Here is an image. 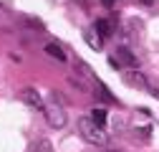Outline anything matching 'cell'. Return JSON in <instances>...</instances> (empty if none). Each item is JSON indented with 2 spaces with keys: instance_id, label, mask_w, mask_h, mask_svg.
Masks as SVG:
<instances>
[{
  "instance_id": "cell-1",
  "label": "cell",
  "mask_w": 159,
  "mask_h": 152,
  "mask_svg": "<svg viewBox=\"0 0 159 152\" xmlns=\"http://www.w3.org/2000/svg\"><path fill=\"white\" fill-rule=\"evenodd\" d=\"M78 132H81V137L86 140V142H91V145H106L109 142V137H106V132L101 129V127H96L89 117H81L78 119Z\"/></svg>"
},
{
  "instance_id": "cell-2",
  "label": "cell",
  "mask_w": 159,
  "mask_h": 152,
  "mask_svg": "<svg viewBox=\"0 0 159 152\" xmlns=\"http://www.w3.org/2000/svg\"><path fill=\"white\" fill-rule=\"evenodd\" d=\"M43 114H46L48 124L56 127V129H61L66 124V112H63L61 104H56V102H43Z\"/></svg>"
},
{
  "instance_id": "cell-3",
  "label": "cell",
  "mask_w": 159,
  "mask_h": 152,
  "mask_svg": "<svg viewBox=\"0 0 159 152\" xmlns=\"http://www.w3.org/2000/svg\"><path fill=\"white\" fill-rule=\"evenodd\" d=\"M93 31L98 33V38H109L116 31V21H114V18H101V21H96V28Z\"/></svg>"
},
{
  "instance_id": "cell-4",
  "label": "cell",
  "mask_w": 159,
  "mask_h": 152,
  "mask_svg": "<svg viewBox=\"0 0 159 152\" xmlns=\"http://www.w3.org/2000/svg\"><path fill=\"white\" fill-rule=\"evenodd\" d=\"M46 53L51 56V59H56V61H68V56H66V51L58 46V43H46Z\"/></svg>"
},
{
  "instance_id": "cell-5",
  "label": "cell",
  "mask_w": 159,
  "mask_h": 152,
  "mask_svg": "<svg viewBox=\"0 0 159 152\" xmlns=\"http://www.w3.org/2000/svg\"><path fill=\"white\" fill-rule=\"evenodd\" d=\"M114 59H121V61H124L126 66H131V69H136V66H139V61H136V56H134V53H131V51H129L126 46H121V48H119V53L114 56Z\"/></svg>"
},
{
  "instance_id": "cell-6",
  "label": "cell",
  "mask_w": 159,
  "mask_h": 152,
  "mask_svg": "<svg viewBox=\"0 0 159 152\" xmlns=\"http://www.w3.org/2000/svg\"><path fill=\"white\" fill-rule=\"evenodd\" d=\"M23 99H25L33 109H43V99H41V94H38L35 89H25V91H23Z\"/></svg>"
},
{
  "instance_id": "cell-7",
  "label": "cell",
  "mask_w": 159,
  "mask_h": 152,
  "mask_svg": "<svg viewBox=\"0 0 159 152\" xmlns=\"http://www.w3.org/2000/svg\"><path fill=\"white\" fill-rule=\"evenodd\" d=\"M126 79H129V84H131V86H139V89H144V91H152V86H149V84H144L147 79H144L142 74L131 71V74H126Z\"/></svg>"
},
{
  "instance_id": "cell-8",
  "label": "cell",
  "mask_w": 159,
  "mask_h": 152,
  "mask_svg": "<svg viewBox=\"0 0 159 152\" xmlns=\"http://www.w3.org/2000/svg\"><path fill=\"white\" fill-rule=\"evenodd\" d=\"M89 119H91L96 127H101V129H104V124H106V112H104V109H93Z\"/></svg>"
},
{
  "instance_id": "cell-9",
  "label": "cell",
  "mask_w": 159,
  "mask_h": 152,
  "mask_svg": "<svg viewBox=\"0 0 159 152\" xmlns=\"http://www.w3.org/2000/svg\"><path fill=\"white\" fill-rule=\"evenodd\" d=\"M86 41L91 43V48L93 51H101V41H98V33L91 28V31H86Z\"/></svg>"
},
{
  "instance_id": "cell-10",
  "label": "cell",
  "mask_w": 159,
  "mask_h": 152,
  "mask_svg": "<svg viewBox=\"0 0 159 152\" xmlns=\"http://www.w3.org/2000/svg\"><path fill=\"white\" fill-rule=\"evenodd\" d=\"M33 152H53V145L46 140H38V142H33Z\"/></svg>"
},
{
  "instance_id": "cell-11",
  "label": "cell",
  "mask_w": 159,
  "mask_h": 152,
  "mask_svg": "<svg viewBox=\"0 0 159 152\" xmlns=\"http://www.w3.org/2000/svg\"><path fill=\"white\" fill-rule=\"evenodd\" d=\"M142 3H144V5H154V0H142Z\"/></svg>"
},
{
  "instance_id": "cell-12",
  "label": "cell",
  "mask_w": 159,
  "mask_h": 152,
  "mask_svg": "<svg viewBox=\"0 0 159 152\" xmlns=\"http://www.w3.org/2000/svg\"><path fill=\"white\" fill-rule=\"evenodd\" d=\"M101 3H106V5H111V3H114V0H101Z\"/></svg>"
}]
</instances>
